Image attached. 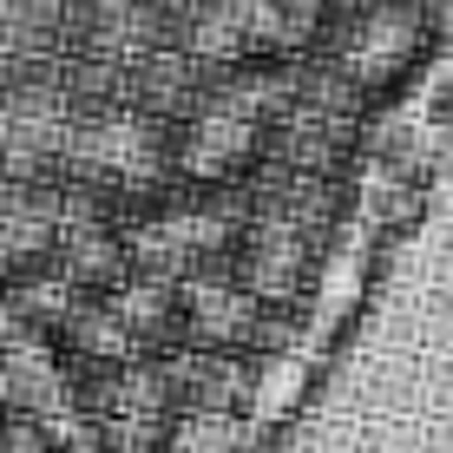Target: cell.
<instances>
[{
    "instance_id": "7c38bea8",
    "label": "cell",
    "mask_w": 453,
    "mask_h": 453,
    "mask_svg": "<svg viewBox=\"0 0 453 453\" xmlns=\"http://www.w3.org/2000/svg\"><path fill=\"white\" fill-rule=\"evenodd\" d=\"M289 105H296V112H316V119H349L355 125L368 112V86L355 80L342 59H329V53H296Z\"/></svg>"
},
{
    "instance_id": "30bf717a",
    "label": "cell",
    "mask_w": 453,
    "mask_h": 453,
    "mask_svg": "<svg viewBox=\"0 0 453 453\" xmlns=\"http://www.w3.org/2000/svg\"><path fill=\"white\" fill-rule=\"evenodd\" d=\"M59 270L73 296H112L125 283V237L119 224H66L59 230Z\"/></svg>"
},
{
    "instance_id": "9a60e30c",
    "label": "cell",
    "mask_w": 453,
    "mask_h": 453,
    "mask_svg": "<svg viewBox=\"0 0 453 453\" xmlns=\"http://www.w3.org/2000/svg\"><path fill=\"white\" fill-rule=\"evenodd\" d=\"M105 303H112V316H119L125 342H132V355H165L171 349V303H178V289H171V283H138V276H125Z\"/></svg>"
},
{
    "instance_id": "484cf974",
    "label": "cell",
    "mask_w": 453,
    "mask_h": 453,
    "mask_svg": "<svg viewBox=\"0 0 453 453\" xmlns=\"http://www.w3.org/2000/svg\"><path fill=\"white\" fill-rule=\"evenodd\" d=\"M368 453H414V441H408V434H374Z\"/></svg>"
},
{
    "instance_id": "3957f363",
    "label": "cell",
    "mask_w": 453,
    "mask_h": 453,
    "mask_svg": "<svg viewBox=\"0 0 453 453\" xmlns=\"http://www.w3.org/2000/svg\"><path fill=\"white\" fill-rule=\"evenodd\" d=\"M230 289L243 296H296L309 276V237H296L283 224H257V217H243L237 230H230Z\"/></svg>"
},
{
    "instance_id": "8fae6325",
    "label": "cell",
    "mask_w": 453,
    "mask_h": 453,
    "mask_svg": "<svg viewBox=\"0 0 453 453\" xmlns=\"http://www.w3.org/2000/svg\"><path fill=\"white\" fill-rule=\"evenodd\" d=\"M59 53L132 59V0H59Z\"/></svg>"
},
{
    "instance_id": "ba28073f",
    "label": "cell",
    "mask_w": 453,
    "mask_h": 453,
    "mask_svg": "<svg viewBox=\"0 0 453 453\" xmlns=\"http://www.w3.org/2000/svg\"><path fill=\"white\" fill-rule=\"evenodd\" d=\"M59 243V178H0V257Z\"/></svg>"
},
{
    "instance_id": "6da1fadb",
    "label": "cell",
    "mask_w": 453,
    "mask_h": 453,
    "mask_svg": "<svg viewBox=\"0 0 453 453\" xmlns=\"http://www.w3.org/2000/svg\"><path fill=\"white\" fill-rule=\"evenodd\" d=\"M427 40V13L420 0H322V20L309 53H329L355 73L368 92Z\"/></svg>"
},
{
    "instance_id": "cb8c5ba5",
    "label": "cell",
    "mask_w": 453,
    "mask_h": 453,
    "mask_svg": "<svg viewBox=\"0 0 453 453\" xmlns=\"http://www.w3.org/2000/svg\"><path fill=\"white\" fill-rule=\"evenodd\" d=\"M119 368L125 362H59V381H66V414H119Z\"/></svg>"
},
{
    "instance_id": "e0dca14e",
    "label": "cell",
    "mask_w": 453,
    "mask_h": 453,
    "mask_svg": "<svg viewBox=\"0 0 453 453\" xmlns=\"http://www.w3.org/2000/svg\"><path fill=\"white\" fill-rule=\"evenodd\" d=\"M184 53L191 59L250 53V0H184Z\"/></svg>"
},
{
    "instance_id": "5b68a950",
    "label": "cell",
    "mask_w": 453,
    "mask_h": 453,
    "mask_svg": "<svg viewBox=\"0 0 453 453\" xmlns=\"http://www.w3.org/2000/svg\"><path fill=\"white\" fill-rule=\"evenodd\" d=\"M178 125V178L191 184H243L257 165V125L230 119V112H197V119H171Z\"/></svg>"
},
{
    "instance_id": "277c9868",
    "label": "cell",
    "mask_w": 453,
    "mask_h": 453,
    "mask_svg": "<svg viewBox=\"0 0 453 453\" xmlns=\"http://www.w3.org/2000/svg\"><path fill=\"white\" fill-rule=\"evenodd\" d=\"M355 145L349 119H316V112H283L257 125V165L276 171H309V178H335Z\"/></svg>"
},
{
    "instance_id": "603a6c76",
    "label": "cell",
    "mask_w": 453,
    "mask_h": 453,
    "mask_svg": "<svg viewBox=\"0 0 453 453\" xmlns=\"http://www.w3.org/2000/svg\"><path fill=\"white\" fill-rule=\"evenodd\" d=\"M0 59H59V0H0Z\"/></svg>"
},
{
    "instance_id": "4fadbf2b",
    "label": "cell",
    "mask_w": 453,
    "mask_h": 453,
    "mask_svg": "<svg viewBox=\"0 0 453 453\" xmlns=\"http://www.w3.org/2000/svg\"><path fill=\"white\" fill-rule=\"evenodd\" d=\"M53 355L59 362H125L132 342H125L105 296H73L66 316H59V329H53Z\"/></svg>"
},
{
    "instance_id": "5bb4252c",
    "label": "cell",
    "mask_w": 453,
    "mask_h": 453,
    "mask_svg": "<svg viewBox=\"0 0 453 453\" xmlns=\"http://www.w3.org/2000/svg\"><path fill=\"white\" fill-rule=\"evenodd\" d=\"M66 303H73L66 283L0 289V349H53V329L66 316Z\"/></svg>"
},
{
    "instance_id": "d6986e66",
    "label": "cell",
    "mask_w": 453,
    "mask_h": 453,
    "mask_svg": "<svg viewBox=\"0 0 453 453\" xmlns=\"http://www.w3.org/2000/svg\"><path fill=\"white\" fill-rule=\"evenodd\" d=\"M309 303L316 296H257L250 303V329H243V349L250 355H303L309 349V329H316V316H309Z\"/></svg>"
},
{
    "instance_id": "7402d4cb",
    "label": "cell",
    "mask_w": 453,
    "mask_h": 453,
    "mask_svg": "<svg viewBox=\"0 0 453 453\" xmlns=\"http://www.w3.org/2000/svg\"><path fill=\"white\" fill-rule=\"evenodd\" d=\"M322 0H250V53H309Z\"/></svg>"
},
{
    "instance_id": "7a4b0ae2",
    "label": "cell",
    "mask_w": 453,
    "mask_h": 453,
    "mask_svg": "<svg viewBox=\"0 0 453 453\" xmlns=\"http://www.w3.org/2000/svg\"><path fill=\"white\" fill-rule=\"evenodd\" d=\"M243 211L257 217V224H283V230H296V237L316 243L322 230L335 224L342 191H335V178H309V171L250 165V178H243Z\"/></svg>"
},
{
    "instance_id": "9c48e42d",
    "label": "cell",
    "mask_w": 453,
    "mask_h": 453,
    "mask_svg": "<svg viewBox=\"0 0 453 453\" xmlns=\"http://www.w3.org/2000/svg\"><path fill=\"white\" fill-rule=\"evenodd\" d=\"M0 414H34V420L66 414V381H59L53 349H0Z\"/></svg>"
},
{
    "instance_id": "d4e9b609",
    "label": "cell",
    "mask_w": 453,
    "mask_h": 453,
    "mask_svg": "<svg viewBox=\"0 0 453 453\" xmlns=\"http://www.w3.org/2000/svg\"><path fill=\"white\" fill-rule=\"evenodd\" d=\"M0 453H53V420L0 414Z\"/></svg>"
},
{
    "instance_id": "ac0fdd59",
    "label": "cell",
    "mask_w": 453,
    "mask_h": 453,
    "mask_svg": "<svg viewBox=\"0 0 453 453\" xmlns=\"http://www.w3.org/2000/svg\"><path fill=\"white\" fill-rule=\"evenodd\" d=\"M66 165V119H0V178H59Z\"/></svg>"
},
{
    "instance_id": "52a82bcc",
    "label": "cell",
    "mask_w": 453,
    "mask_h": 453,
    "mask_svg": "<svg viewBox=\"0 0 453 453\" xmlns=\"http://www.w3.org/2000/svg\"><path fill=\"white\" fill-rule=\"evenodd\" d=\"M119 73H125V112L191 119V105H197V59L191 53H132Z\"/></svg>"
},
{
    "instance_id": "ffe728a7",
    "label": "cell",
    "mask_w": 453,
    "mask_h": 453,
    "mask_svg": "<svg viewBox=\"0 0 453 453\" xmlns=\"http://www.w3.org/2000/svg\"><path fill=\"white\" fill-rule=\"evenodd\" d=\"M263 420L237 414V408H217V414H178L165 420V453H257Z\"/></svg>"
},
{
    "instance_id": "8992f818",
    "label": "cell",
    "mask_w": 453,
    "mask_h": 453,
    "mask_svg": "<svg viewBox=\"0 0 453 453\" xmlns=\"http://www.w3.org/2000/svg\"><path fill=\"white\" fill-rule=\"evenodd\" d=\"M250 303H257V296L224 289V283H178V303H171V349H243Z\"/></svg>"
},
{
    "instance_id": "2e32d148",
    "label": "cell",
    "mask_w": 453,
    "mask_h": 453,
    "mask_svg": "<svg viewBox=\"0 0 453 453\" xmlns=\"http://www.w3.org/2000/svg\"><path fill=\"white\" fill-rule=\"evenodd\" d=\"M0 119H66L59 59H0Z\"/></svg>"
},
{
    "instance_id": "4316f807",
    "label": "cell",
    "mask_w": 453,
    "mask_h": 453,
    "mask_svg": "<svg viewBox=\"0 0 453 453\" xmlns=\"http://www.w3.org/2000/svg\"><path fill=\"white\" fill-rule=\"evenodd\" d=\"M434 453H453V434H447V441H434Z\"/></svg>"
},
{
    "instance_id": "44dd1931",
    "label": "cell",
    "mask_w": 453,
    "mask_h": 453,
    "mask_svg": "<svg viewBox=\"0 0 453 453\" xmlns=\"http://www.w3.org/2000/svg\"><path fill=\"white\" fill-rule=\"evenodd\" d=\"M125 59H73L59 53V92H66V119H112L125 112Z\"/></svg>"
}]
</instances>
